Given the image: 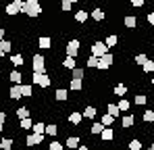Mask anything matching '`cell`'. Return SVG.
<instances>
[{
	"label": "cell",
	"instance_id": "40",
	"mask_svg": "<svg viewBox=\"0 0 154 150\" xmlns=\"http://www.w3.org/2000/svg\"><path fill=\"white\" fill-rule=\"evenodd\" d=\"M129 150H142V142H140L137 138H133V140L129 142Z\"/></svg>",
	"mask_w": 154,
	"mask_h": 150
},
{
	"label": "cell",
	"instance_id": "39",
	"mask_svg": "<svg viewBox=\"0 0 154 150\" xmlns=\"http://www.w3.org/2000/svg\"><path fill=\"white\" fill-rule=\"evenodd\" d=\"M117 106H119V111H129V108H131V102H129V100H125V98H121Z\"/></svg>",
	"mask_w": 154,
	"mask_h": 150
},
{
	"label": "cell",
	"instance_id": "52",
	"mask_svg": "<svg viewBox=\"0 0 154 150\" xmlns=\"http://www.w3.org/2000/svg\"><path fill=\"white\" fill-rule=\"evenodd\" d=\"M148 150H154V144H150V146H148Z\"/></svg>",
	"mask_w": 154,
	"mask_h": 150
},
{
	"label": "cell",
	"instance_id": "26",
	"mask_svg": "<svg viewBox=\"0 0 154 150\" xmlns=\"http://www.w3.org/2000/svg\"><path fill=\"white\" fill-rule=\"evenodd\" d=\"M69 88H71L73 92H79V90L83 88V79H71V81H69Z\"/></svg>",
	"mask_w": 154,
	"mask_h": 150
},
{
	"label": "cell",
	"instance_id": "5",
	"mask_svg": "<svg viewBox=\"0 0 154 150\" xmlns=\"http://www.w3.org/2000/svg\"><path fill=\"white\" fill-rule=\"evenodd\" d=\"M21 8H23V0H13L11 4H6V15L8 17H15L17 13H21Z\"/></svg>",
	"mask_w": 154,
	"mask_h": 150
},
{
	"label": "cell",
	"instance_id": "4",
	"mask_svg": "<svg viewBox=\"0 0 154 150\" xmlns=\"http://www.w3.org/2000/svg\"><path fill=\"white\" fill-rule=\"evenodd\" d=\"M31 83L40 86V88H48V86H50V77L46 73H33L31 75Z\"/></svg>",
	"mask_w": 154,
	"mask_h": 150
},
{
	"label": "cell",
	"instance_id": "20",
	"mask_svg": "<svg viewBox=\"0 0 154 150\" xmlns=\"http://www.w3.org/2000/svg\"><path fill=\"white\" fill-rule=\"evenodd\" d=\"M63 67H65V69H69V71H73V69L77 67V61H75V58H71V56H65Z\"/></svg>",
	"mask_w": 154,
	"mask_h": 150
},
{
	"label": "cell",
	"instance_id": "13",
	"mask_svg": "<svg viewBox=\"0 0 154 150\" xmlns=\"http://www.w3.org/2000/svg\"><path fill=\"white\" fill-rule=\"evenodd\" d=\"M8 79H11V81H13L15 86H21V83H23V73L15 69V71H11V75H8Z\"/></svg>",
	"mask_w": 154,
	"mask_h": 150
},
{
	"label": "cell",
	"instance_id": "30",
	"mask_svg": "<svg viewBox=\"0 0 154 150\" xmlns=\"http://www.w3.org/2000/svg\"><path fill=\"white\" fill-rule=\"evenodd\" d=\"M123 23H125V27H129V29H133V27L137 25V19H135L133 15H127V17L123 19Z\"/></svg>",
	"mask_w": 154,
	"mask_h": 150
},
{
	"label": "cell",
	"instance_id": "38",
	"mask_svg": "<svg viewBox=\"0 0 154 150\" xmlns=\"http://www.w3.org/2000/svg\"><path fill=\"white\" fill-rule=\"evenodd\" d=\"M133 102H135L137 106H144V104L148 102V98H146L144 94H135V98H133Z\"/></svg>",
	"mask_w": 154,
	"mask_h": 150
},
{
	"label": "cell",
	"instance_id": "7",
	"mask_svg": "<svg viewBox=\"0 0 154 150\" xmlns=\"http://www.w3.org/2000/svg\"><path fill=\"white\" fill-rule=\"evenodd\" d=\"M112 63H115V56L108 52V54H104L102 58H100V63H98V69H100V71H106V69H110V67H112Z\"/></svg>",
	"mask_w": 154,
	"mask_h": 150
},
{
	"label": "cell",
	"instance_id": "33",
	"mask_svg": "<svg viewBox=\"0 0 154 150\" xmlns=\"http://www.w3.org/2000/svg\"><path fill=\"white\" fill-rule=\"evenodd\" d=\"M19 127H21V129H31V127H33V121H31V117H27V119H21V121H19Z\"/></svg>",
	"mask_w": 154,
	"mask_h": 150
},
{
	"label": "cell",
	"instance_id": "9",
	"mask_svg": "<svg viewBox=\"0 0 154 150\" xmlns=\"http://www.w3.org/2000/svg\"><path fill=\"white\" fill-rule=\"evenodd\" d=\"M65 146L71 148V150H77L79 146H81V138H79V136H69L67 142H65Z\"/></svg>",
	"mask_w": 154,
	"mask_h": 150
},
{
	"label": "cell",
	"instance_id": "50",
	"mask_svg": "<svg viewBox=\"0 0 154 150\" xmlns=\"http://www.w3.org/2000/svg\"><path fill=\"white\" fill-rule=\"evenodd\" d=\"M77 150H92V148H90V146H85V144H81V146H79Z\"/></svg>",
	"mask_w": 154,
	"mask_h": 150
},
{
	"label": "cell",
	"instance_id": "51",
	"mask_svg": "<svg viewBox=\"0 0 154 150\" xmlns=\"http://www.w3.org/2000/svg\"><path fill=\"white\" fill-rule=\"evenodd\" d=\"M2 56H4V50H2V48H0V58H2Z\"/></svg>",
	"mask_w": 154,
	"mask_h": 150
},
{
	"label": "cell",
	"instance_id": "24",
	"mask_svg": "<svg viewBox=\"0 0 154 150\" xmlns=\"http://www.w3.org/2000/svg\"><path fill=\"white\" fill-rule=\"evenodd\" d=\"M13 138H2L0 140V150H13Z\"/></svg>",
	"mask_w": 154,
	"mask_h": 150
},
{
	"label": "cell",
	"instance_id": "55",
	"mask_svg": "<svg viewBox=\"0 0 154 150\" xmlns=\"http://www.w3.org/2000/svg\"><path fill=\"white\" fill-rule=\"evenodd\" d=\"M152 86H154V79H152Z\"/></svg>",
	"mask_w": 154,
	"mask_h": 150
},
{
	"label": "cell",
	"instance_id": "25",
	"mask_svg": "<svg viewBox=\"0 0 154 150\" xmlns=\"http://www.w3.org/2000/svg\"><path fill=\"white\" fill-rule=\"evenodd\" d=\"M46 136H50V138H56V136H58V127H56V123H48L46 125Z\"/></svg>",
	"mask_w": 154,
	"mask_h": 150
},
{
	"label": "cell",
	"instance_id": "6",
	"mask_svg": "<svg viewBox=\"0 0 154 150\" xmlns=\"http://www.w3.org/2000/svg\"><path fill=\"white\" fill-rule=\"evenodd\" d=\"M65 52H67V56H71V58H77V54H79V40H71V42H67V46H65Z\"/></svg>",
	"mask_w": 154,
	"mask_h": 150
},
{
	"label": "cell",
	"instance_id": "11",
	"mask_svg": "<svg viewBox=\"0 0 154 150\" xmlns=\"http://www.w3.org/2000/svg\"><path fill=\"white\" fill-rule=\"evenodd\" d=\"M8 96H11L13 100L23 98V88H21V86H13V88L8 90Z\"/></svg>",
	"mask_w": 154,
	"mask_h": 150
},
{
	"label": "cell",
	"instance_id": "1",
	"mask_svg": "<svg viewBox=\"0 0 154 150\" xmlns=\"http://www.w3.org/2000/svg\"><path fill=\"white\" fill-rule=\"evenodd\" d=\"M21 13H25L27 17H40V13H42V4H40V2H23Z\"/></svg>",
	"mask_w": 154,
	"mask_h": 150
},
{
	"label": "cell",
	"instance_id": "34",
	"mask_svg": "<svg viewBox=\"0 0 154 150\" xmlns=\"http://www.w3.org/2000/svg\"><path fill=\"white\" fill-rule=\"evenodd\" d=\"M48 150H65V144H60V142L54 138L50 144H48Z\"/></svg>",
	"mask_w": 154,
	"mask_h": 150
},
{
	"label": "cell",
	"instance_id": "56",
	"mask_svg": "<svg viewBox=\"0 0 154 150\" xmlns=\"http://www.w3.org/2000/svg\"><path fill=\"white\" fill-rule=\"evenodd\" d=\"M142 150H144V148H142Z\"/></svg>",
	"mask_w": 154,
	"mask_h": 150
},
{
	"label": "cell",
	"instance_id": "41",
	"mask_svg": "<svg viewBox=\"0 0 154 150\" xmlns=\"http://www.w3.org/2000/svg\"><path fill=\"white\" fill-rule=\"evenodd\" d=\"M21 88H23V96H25V98L33 96V90H31V86H29V83H21Z\"/></svg>",
	"mask_w": 154,
	"mask_h": 150
},
{
	"label": "cell",
	"instance_id": "15",
	"mask_svg": "<svg viewBox=\"0 0 154 150\" xmlns=\"http://www.w3.org/2000/svg\"><path fill=\"white\" fill-rule=\"evenodd\" d=\"M133 123H135L133 115H123V117H121V127H123V129H129Z\"/></svg>",
	"mask_w": 154,
	"mask_h": 150
},
{
	"label": "cell",
	"instance_id": "47",
	"mask_svg": "<svg viewBox=\"0 0 154 150\" xmlns=\"http://www.w3.org/2000/svg\"><path fill=\"white\" fill-rule=\"evenodd\" d=\"M144 2H146V0H131V6H135V8H142V6H144Z\"/></svg>",
	"mask_w": 154,
	"mask_h": 150
},
{
	"label": "cell",
	"instance_id": "46",
	"mask_svg": "<svg viewBox=\"0 0 154 150\" xmlns=\"http://www.w3.org/2000/svg\"><path fill=\"white\" fill-rule=\"evenodd\" d=\"M60 8H63V11H71V8H73V4H71L69 0H63V2H60Z\"/></svg>",
	"mask_w": 154,
	"mask_h": 150
},
{
	"label": "cell",
	"instance_id": "54",
	"mask_svg": "<svg viewBox=\"0 0 154 150\" xmlns=\"http://www.w3.org/2000/svg\"><path fill=\"white\" fill-rule=\"evenodd\" d=\"M23 2H29V0H23Z\"/></svg>",
	"mask_w": 154,
	"mask_h": 150
},
{
	"label": "cell",
	"instance_id": "32",
	"mask_svg": "<svg viewBox=\"0 0 154 150\" xmlns=\"http://www.w3.org/2000/svg\"><path fill=\"white\" fill-rule=\"evenodd\" d=\"M11 63H13L15 67H23V54H13V56H11Z\"/></svg>",
	"mask_w": 154,
	"mask_h": 150
},
{
	"label": "cell",
	"instance_id": "17",
	"mask_svg": "<svg viewBox=\"0 0 154 150\" xmlns=\"http://www.w3.org/2000/svg\"><path fill=\"white\" fill-rule=\"evenodd\" d=\"M106 113H108V115H112L115 119H119V115H121L119 106H117V104H112V102H108V104H106Z\"/></svg>",
	"mask_w": 154,
	"mask_h": 150
},
{
	"label": "cell",
	"instance_id": "49",
	"mask_svg": "<svg viewBox=\"0 0 154 150\" xmlns=\"http://www.w3.org/2000/svg\"><path fill=\"white\" fill-rule=\"evenodd\" d=\"M4 33H6V29H4V27H0V42L4 40Z\"/></svg>",
	"mask_w": 154,
	"mask_h": 150
},
{
	"label": "cell",
	"instance_id": "44",
	"mask_svg": "<svg viewBox=\"0 0 154 150\" xmlns=\"http://www.w3.org/2000/svg\"><path fill=\"white\" fill-rule=\"evenodd\" d=\"M146 61H148V56H146V54H144V52H140V54H137V56H135V63H137V65H144V63H146Z\"/></svg>",
	"mask_w": 154,
	"mask_h": 150
},
{
	"label": "cell",
	"instance_id": "48",
	"mask_svg": "<svg viewBox=\"0 0 154 150\" xmlns=\"http://www.w3.org/2000/svg\"><path fill=\"white\" fill-rule=\"evenodd\" d=\"M148 23L154 25V13H148Z\"/></svg>",
	"mask_w": 154,
	"mask_h": 150
},
{
	"label": "cell",
	"instance_id": "8",
	"mask_svg": "<svg viewBox=\"0 0 154 150\" xmlns=\"http://www.w3.org/2000/svg\"><path fill=\"white\" fill-rule=\"evenodd\" d=\"M42 142H44V136H42V133H29V136L25 138V144L29 146V148H31V146L42 144Z\"/></svg>",
	"mask_w": 154,
	"mask_h": 150
},
{
	"label": "cell",
	"instance_id": "12",
	"mask_svg": "<svg viewBox=\"0 0 154 150\" xmlns=\"http://www.w3.org/2000/svg\"><path fill=\"white\" fill-rule=\"evenodd\" d=\"M90 15H92V19H94L96 23H100V21L106 19V13H104L102 8H94V11H90Z\"/></svg>",
	"mask_w": 154,
	"mask_h": 150
},
{
	"label": "cell",
	"instance_id": "23",
	"mask_svg": "<svg viewBox=\"0 0 154 150\" xmlns=\"http://www.w3.org/2000/svg\"><path fill=\"white\" fill-rule=\"evenodd\" d=\"M29 113H31V111H29L27 106H21V108H17V111H15V115H17V119H19V121H21V119H27V117H29Z\"/></svg>",
	"mask_w": 154,
	"mask_h": 150
},
{
	"label": "cell",
	"instance_id": "21",
	"mask_svg": "<svg viewBox=\"0 0 154 150\" xmlns=\"http://www.w3.org/2000/svg\"><path fill=\"white\" fill-rule=\"evenodd\" d=\"M88 17H90V11H77L75 13V21L77 23H85Z\"/></svg>",
	"mask_w": 154,
	"mask_h": 150
},
{
	"label": "cell",
	"instance_id": "28",
	"mask_svg": "<svg viewBox=\"0 0 154 150\" xmlns=\"http://www.w3.org/2000/svg\"><path fill=\"white\" fill-rule=\"evenodd\" d=\"M81 115H83V119H96V108L94 106H85V111Z\"/></svg>",
	"mask_w": 154,
	"mask_h": 150
},
{
	"label": "cell",
	"instance_id": "45",
	"mask_svg": "<svg viewBox=\"0 0 154 150\" xmlns=\"http://www.w3.org/2000/svg\"><path fill=\"white\" fill-rule=\"evenodd\" d=\"M6 121H8V119H6V113H4V111H0V131L4 129V123H6Z\"/></svg>",
	"mask_w": 154,
	"mask_h": 150
},
{
	"label": "cell",
	"instance_id": "2",
	"mask_svg": "<svg viewBox=\"0 0 154 150\" xmlns=\"http://www.w3.org/2000/svg\"><path fill=\"white\" fill-rule=\"evenodd\" d=\"M31 69H33V73H46V58L42 54H33Z\"/></svg>",
	"mask_w": 154,
	"mask_h": 150
},
{
	"label": "cell",
	"instance_id": "14",
	"mask_svg": "<svg viewBox=\"0 0 154 150\" xmlns=\"http://www.w3.org/2000/svg\"><path fill=\"white\" fill-rule=\"evenodd\" d=\"M81 121H83V115H81L79 111H73V113L69 115V123H73V125H81Z\"/></svg>",
	"mask_w": 154,
	"mask_h": 150
},
{
	"label": "cell",
	"instance_id": "53",
	"mask_svg": "<svg viewBox=\"0 0 154 150\" xmlns=\"http://www.w3.org/2000/svg\"><path fill=\"white\" fill-rule=\"evenodd\" d=\"M69 2H71V4H73V2H79V0H69Z\"/></svg>",
	"mask_w": 154,
	"mask_h": 150
},
{
	"label": "cell",
	"instance_id": "27",
	"mask_svg": "<svg viewBox=\"0 0 154 150\" xmlns=\"http://www.w3.org/2000/svg\"><path fill=\"white\" fill-rule=\"evenodd\" d=\"M31 129H33V133H42V136H44V133H46V123H44V121H38V123H33Z\"/></svg>",
	"mask_w": 154,
	"mask_h": 150
},
{
	"label": "cell",
	"instance_id": "16",
	"mask_svg": "<svg viewBox=\"0 0 154 150\" xmlns=\"http://www.w3.org/2000/svg\"><path fill=\"white\" fill-rule=\"evenodd\" d=\"M38 46L42 50H48L52 46V40L48 38V36H40V40H38Z\"/></svg>",
	"mask_w": 154,
	"mask_h": 150
},
{
	"label": "cell",
	"instance_id": "31",
	"mask_svg": "<svg viewBox=\"0 0 154 150\" xmlns=\"http://www.w3.org/2000/svg\"><path fill=\"white\" fill-rule=\"evenodd\" d=\"M83 77H85V71L79 69V67H75V69L71 71V79H83Z\"/></svg>",
	"mask_w": 154,
	"mask_h": 150
},
{
	"label": "cell",
	"instance_id": "42",
	"mask_svg": "<svg viewBox=\"0 0 154 150\" xmlns=\"http://www.w3.org/2000/svg\"><path fill=\"white\" fill-rule=\"evenodd\" d=\"M0 48L4 50V54H8V52H11V48H13V44H11L8 40H2V42H0Z\"/></svg>",
	"mask_w": 154,
	"mask_h": 150
},
{
	"label": "cell",
	"instance_id": "36",
	"mask_svg": "<svg viewBox=\"0 0 154 150\" xmlns=\"http://www.w3.org/2000/svg\"><path fill=\"white\" fill-rule=\"evenodd\" d=\"M115 94L123 98V96L127 94V86H123V83H119V86H115Z\"/></svg>",
	"mask_w": 154,
	"mask_h": 150
},
{
	"label": "cell",
	"instance_id": "35",
	"mask_svg": "<svg viewBox=\"0 0 154 150\" xmlns=\"http://www.w3.org/2000/svg\"><path fill=\"white\" fill-rule=\"evenodd\" d=\"M117 42H119V38H117L115 33H110V36L106 38V42H104V44H106L108 48H112V46H117Z\"/></svg>",
	"mask_w": 154,
	"mask_h": 150
},
{
	"label": "cell",
	"instance_id": "19",
	"mask_svg": "<svg viewBox=\"0 0 154 150\" xmlns=\"http://www.w3.org/2000/svg\"><path fill=\"white\" fill-rule=\"evenodd\" d=\"M98 63H100V58H96L94 54H90V56L85 58V65H88V69H98Z\"/></svg>",
	"mask_w": 154,
	"mask_h": 150
},
{
	"label": "cell",
	"instance_id": "37",
	"mask_svg": "<svg viewBox=\"0 0 154 150\" xmlns=\"http://www.w3.org/2000/svg\"><path fill=\"white\" fill-rule=\"evenodd\" d=\"M142 69H144V73H152V71H154V61H150V58H148V61L142 65Z\"/></svg>",
	"mask_w": 154,
	"mask_h": 150
},
{
	"label": "cell",
	"instance_id": "18",
	"mask_svg": "<svg viewBox=\"0 0 154 150\" xmlns=\"http://www.w3.org/2000/svg\"><path fill=\"white\" fill-rule=\"evenodd\" d=\"M102 131H104V125L100 123V121H94L92 127H90V133H92V136H100Z\"/></svg>",
	"mask_w": 154,
	"mask_h": 150
},
{
	"label": "cell",
	"instance_id": "29",
	"mask_svg": "<svg viewBox=\"0 0 154 150\" xmlns=\"http://www.w3.org/2000/svg\"><path fill=\"white\" fill-rule=\"evenodd\" d=\"M100 123H102L104 127H110V125L115 123V117H112V115H108V113H104L102 119H100Z\"/></svg>",
	"mask_w": 154,
	"mask_h": 150
},
{
	"label": "cell",
	"instance_id": "10",
	"mask_svg": "<svg viewBox=\"0 0 154 150\" xmlns=\"http://www.w3.org/2000/svg\"><path fill=\"white\" fill-rule=\"evenodd\" d=\"M100 140L102 142H112L115 140V129L112 127H104V131L100 133Z\"/></svg>",
	"mask_w": 154,
	"mask_h": 150
},
{
	"label": "cell",
	"instance_id": "43",
	"mask_svg": "<svg viewBox=\"0 0 154 150\" xmlns=\"http://www.w3.org/2000/svg\"><path fill=\"white\" fill-rule=\"evenodd\" d=\"M154 121V111H144V123H152Z\"/></svg>",
	"mask_w": 154,
	"mask_h": 150
},
{
	"label": "cell",
	"instance_id": "3",
	"mask_svg": "<svg viewBox=\"0 0 154 150\" xmlns=\"http://www.w3.org/2000/svg\"><path fill=\"white\" fill-rule=\"evenodd\" d=\"M90 54H94L96 58H102L104 54H108V46L104 42H94L92 48H90Z\"/></svg>",
	"mask_w": 154,
	"mask_h": 150
},
{
	"label": "cell",
	"instance_id": "22",
	"mask_svg": "<svg viewBox=\"0 0 154 150\" xmlns=\"http://www.w3.org/2000/svg\"><path fill=\"white\" fill-rule=\"evenodd\" d=\"M54 98L63 102V100H67V98H69V92H67L65 88H56V92H54Z\"/></svg>",
	"mask_w": 154,
	"mask_h": 150
}]
</instances>
